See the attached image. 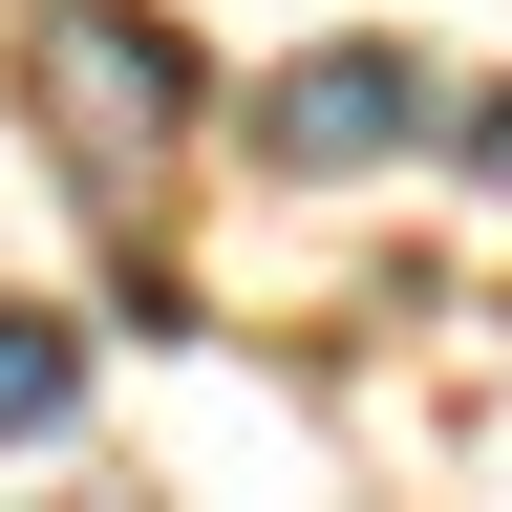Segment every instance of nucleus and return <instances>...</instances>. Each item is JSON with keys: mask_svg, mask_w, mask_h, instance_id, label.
<instances>
[{"mask_svg": "<svg viewBox=\"0 0 512 512\" xmlns=\"http://www.w3.org/2000/svg\"><path fill=\"white\" fill-rule=\"evenodd\" d=\"M470 171H491V192H512V86H491V107H470Z\"/></svg>", "mask_w": 512, "mask_h": 512, "instance_id": "nucleus-4", "label": "nucleus"}, {"mask_svg": "<svg viewBox=\"0 0 512 512\" xmlns=\"http://www.w3.org/2000/svg\"><path fill=\"white\" fill-rule=\"evenodd\" d=\"M256 150H278V171H384V150H427V64H406V43L278 64V86H256Z\"/></svg>", "mask_w": 512, "mask_h": 512, "instance_id": "nucleus-2", "label": "nucleus"}, {"mask_svg": "<svg viewBox=\"0 0 512 512\" xmlns=\"http://www.w3.org/2000/svg\"><path fill=\"white\" fill-rule=\"evenodd\" d=\"M64 406H86V320H22V299H0V448L64 427Z\"/></svg>", "mask_w": 512, "mask_h": 512, "instance_id": "nucleus-3", "label": "nucleus"}, {"mask_svg": "<svg viewBox=\"0 0 512 512\" xmlns=\"http://www.w3.org/2000/svg\"><path fill=\"white\" fill-rule=\"evenodd\" d=\"M43 107L86 128L107 171H150L171 128H192V43H171V22H128V0H64V22H43Z\"/></svg>", "mask_w": 512, "mask_h": 512, "instance_id": "nucleus-1", "label": "nucleus"}]
</instances>
